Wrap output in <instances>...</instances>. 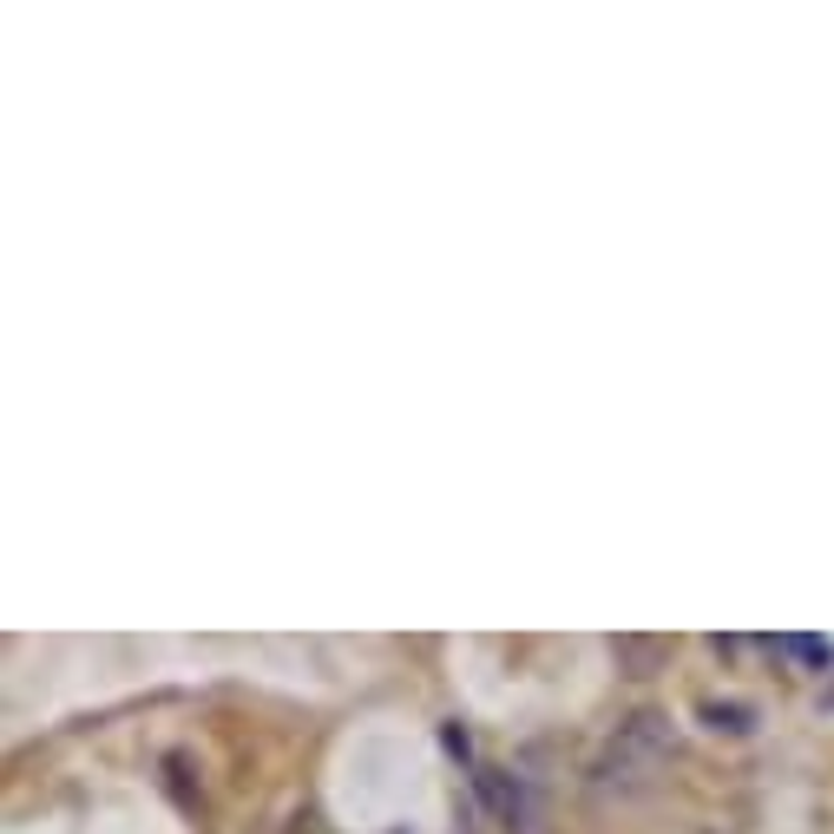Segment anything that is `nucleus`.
Here are the masks:
<instances>
[{
	"instance_id": "1",
	"label": "nucleus",
	"mask_w": 834,
	"mask_h": 834,
	"mask_svg": "<svg viewBox=\"0 0 834 834\" xmlns=\"http://www.w3.org/2000/svg\"><path fill=\"white\" fill-rule=\"evenodd\" d=\"M664 763H671V716L637 709L631 723H618V736L605 743V756L592 763V782L598 788H651Z\"/></svg>"
},
{
	"instance_id": "2",
	"label": "nucleus",
	"mask_w": 834,
	"mask_h": 834,
	"mask_svg": "<svg viewBox=\"0 0 834 834\" xmlns=\"http://www.w3.org/2000/svg\"><path fill=\"white\" fill-rule=\"evenodd\" d=\"M703 723L716 736H749L756 729V703H703Z\"/></svg>"
},
{
	"instance_id": "3",
	"label": "nucleus",
	"mask_w": 834,
	"mask_h": 834,
	"mask_svg": "<svg viewBox=\"0 0 834 834\" xmlns=\"http://www.w3.org/2000/svg\"><path fill=\"white\" fill-rule=\"evenodd\" d=\"M775 651H788V657H802V664H815V671H828V664H834V644H828V637H782Z\"/></svg>"
}]
</instances>
